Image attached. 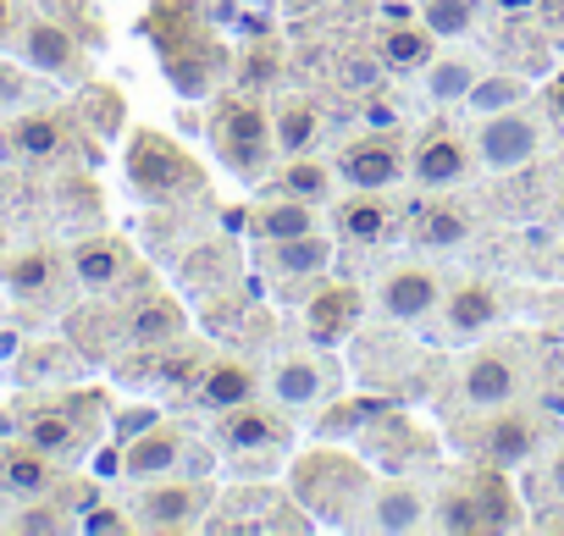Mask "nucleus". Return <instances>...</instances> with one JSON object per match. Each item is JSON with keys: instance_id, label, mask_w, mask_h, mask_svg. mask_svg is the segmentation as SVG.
Masks as SVG:
<instances>
[{"instance_id": "f257e3e1", "label": "nucleus", "mask_w": 564, "mask_h": 536, "mask_svg": "<svg viewBox=\"0 0 564 536\" xmlns=\"http://www.w3.org/2000/svg\"><path fill=\"white\" fill-rule=\"evenodd\" d=\"M536 150H542V133H536V122L525 117V111H492L481 128H476V161L487 166V172H514V166H525V161H536Z\"/></svg>"}, {"instance_id": "f03ea898", "label": "nucleus", "mask_w": 564, "mask_h": 536, "mask_svg": "<svg viewBox=\"0 0 564 536\" xmlns=\"http://www.w3.org/2000/svg\"><path fill=\"white\" fill-rule=\"evenodd\" d=\"M128 172H133V183H139L144 194H172V188H183V183L194 177L188 161H183V150L166 144L161 133H139V139H133Z\"/></svg>"}, {"instance_id": "7ed1b4c3", "label": "nucleus", "mask_w": 564, "mask_h": 536, "mask_svg": "<svg viewBox=\"0 0 564 536\" xmlns=\"http://www.w3.org/2000/svg\"><path fill=\"white\" fill-rule=\"evenodd\" d=\"M221 144L238 166H260L265 161V144H271V111L254 106V100H232L221 111Z\"/></svg>"}, {"instance_id": "20e7f679", "label": "nucleus", "mask_w": 564, "mask_h": 536, "mask_svg": "<svg viewBox=\"0 0 564 536\" xmlns=\"http://www.w3.org/2000/svg\"><path fill=\"white\" fill-rule=\"evenodd\" d=\"M437 299H443V283L432 272H421V265H399L382 283V316H393V321H421L437 310Z\"/></svg>"}, {"instance_id": "39448f33", "label": "nucleus", "mask_w": 564, "mask_h": 536, "mask_svg": "<svg viewBox=\"0 0 564 536\" xmlns=\"http://www.w3.org/2000/svg\"><path fill=\"white\" fill-rule=\"evenodd\" d=\"M465 404H476V409H503L509 398H514V387H520V371L503 360V354H476L470 365H465Z\"/></svg>"}, {"instance_id": "423d86ee", "label": "nucleus", "mask_w": 564, "mask_h": 536, "mask_svg": "<svg viewBox=\"0 0 564 536\" xmlns=\"http://www.w3.org/2000/svg\"><path fill=\"white\" fill-rule=\"evenodd\" d=\"M399 172H404V161H399V144H393V139H360V144L344 155V177H349L355 188H366V194L399 183Z\"/></svg>"}, {"instance_id": "0eeeda50", "label": "nucleus", "mask_w": 564, "mask_h": 536, "mask_svg": "<svg viewBox=\"0 0 564 536\" xmlns=\"http://www.w3.org/2000/svg\"><path fill=\"white\" fill-rule=\"evenodd\" d=\"M465 166H470V150H465L454 133L426 139V144L415 150V161H410V172H415V183H421V188H448V183H459V177H465Z\"/></svg>"}, {"instance_id": "6e6552de", "label": "nucleus", "mask_w": 564, "mask_h": 536, "mask_svg": "<svg viewBox=\"0 0 564 536\" xmlns=\"http://www.w3.org/2000/svg\"><path fill=\"white\" fill-rule=\"evenodd\" d=\"M531 448H536V420L531 415H492L487 426H481V453L492 459V464H520V459H531Z\"/></svg>"}, {"instance_id": "1a4fd4ad", "label": "nucleus", "mask_w": 564, "mask_h": 536, "mask_svg": "<svg viewBox=\"0 0 564 536\" xmlns=\"http://www.w3.org/2000/svg\"><path fill=\"white\" fill-rule=\"evenodd\" d=\"M194 514H199V492L194 486H150L144 497H139V525L144 530H183V525H194Z\"/></svg>"}, {"instance_id": "9d476101", "label": "nucleus", "mask_w": 564, "mask_h": 536, "mask_svg": "<svg viewBox=\"0 0 564 536\" xmlns=\"http://www.w3.org/2000/svg\"><path fill=\"white\" fill-rule=\"evenodd\" d=\"M23 56L40 73H73L78 67V45H73V34L62 23H29L23 29Z\"/></svg>"}, {"instance_id": "9b49d317", "label": "nucleus", "mask_w": 564, "mask_h": 536, "mask_svg": "<svg viewBox=\"0 0 564 536\" xmlns=\"http://www.w3.org/2000/svg\"><path fill=\"white\" fill-rule=\"evenodd\" d=\"M7 139H12V150L29 155V161H56V155L67 150V122L51 117V111H29V117L12 122Z\"/></svg>"}, {"instance_id": "f8f14e48", "label": "nucleus", "mask_w": 564, "mask_h": 536, "mask_svg": "<svg viewBox=\"0 0 564 536\" xmlns=\"http://www.w3.org/2000/svg\"><path fill=\"white\" fill-rule=\"evenodd\" d=\"M0 481H7L18 497H45L51 481H56V464L45 448H12V453H0Z\"/></svg>"}, {"instance_id": "ddd939ff", "label": "nucleus", "mask_w": 564, "mask_h": 536, "mask_svg": "<svg viewBox=\"0 0 564 536\" xmlns=\"http://www.w3.org/2000/svg\"><path fill=\"white\" fill-rule=\"evenodd\" d=\"M177 453H183L177 431H166V426H150V431H139V437L128 442V453H122V470H128V475H166V470L177 464Z\"/></svg>"}, {"instance_id": "4468645a", "label": "nucleus", "mask_w": 564, "mask_h": 536, "mask_svg": "<svg viewBox=\"0 0 564 536\" xmlns=\"http://www.w3.org/2000/svg\"><path fill=\"white\" fill-rule=\"evenodd\" d=\"M249 393H254V371L238 365V360L210 365L205 382H199V404L205 409H238V404H249Z\"/></svg>"}, {"instance_id": "2eb2a0df", "label": "nucleus", "mask_w": 564, "mask_h": 536, "mask_svg": "<svg viewBox=\"0 0 564 536\" xmlns=\"http://www.w3.org/2000/svg\"><path fill=\"white\" fill-rule=\"evenodd\" d=\"M355 316H360L355 288H327V294H316V305H311V338H316V343H338V338L355 327Z\"/></svg>"}, {"instance_id": "dca6fc26", "label": "nucleus", "mask_w": 564, "mask_h": 536, "mask_svg": "<svg viewBox=\"0 0 564 536\" xmlns=\"http://www.w3.org/2000/svg\"><path fill=\"white\" fill-rule=\"evenodd\" d=\"M492 316H498V294H492L487 283H465V288H454V299H448V332L470 338V332L492 327Z\"/></svg>"}, {"instance_id": "f3484780", "label": "nucleus", "mask_w": 564, "mask_h": 536, "mask_svg": "<svg viewBox=\"0 0 564 536\" xmlns=\"http://www.w3.org/2000/svg\"><path fill=\"white\" fill-rule=\"evenodd\" d=\"M426 492L421 486H388L382 497H377V514H371V525L377 530H415V525H426Z\"/></svg>"}, {"instance_id": "a211bd4d", "label": "nucleus", "mask_w": 564, "mask_h": 536, "mask_svg": "<svg viewBox=\"0 0 564 536\" xmlns=\"http://www.w3.org/2000/svg\"><path fill=\"white\" fill-rule=\"evenodd\" d=\"M254 232L265 243H282V238H300V232H316V216H311V199H271L260 216H254Z\"/></svg>"}, {"instance_id": "6ab92c4d", "label": "nucleus", "mask_w": 564, "mask_h": 536, "mask_svg": "<svg viewBox=\"0 0 564 536\" xmlns=\"http://www.w3.org/2000/svg\"><path fill=\"white\" fill-rule=\"evenodd\" d=\"M316 128H322L316 100H289V106L276 111L271 139H276V150H282V155H305V150H311V139H316Z\"/></svg>"}, {"instance_id": "aec40b11", "label": "nucleus", "mask_w": 564, "mask_h": 536, "mask_svg": "<svg viewBox=\"0 0 564 536\" xmlns=\"http://www.w3.org/2000/svg\"><path fill=\"white\" fill-rule=\"evenodd\" d=\"M73 272H78V283H84V288H111V283L122 277V249H117L111 238L78 243V254H73Z\"/></svg>"}, {"instance_id": "412c9836", "label": "nucleus", "mask_w": 564, "mask_h": 536, "mask_svg": "<svg viewBox=\"0 0 564 536\" xmlns=\"http://www.w3.org/2000/svg\"><path fill=\"white\" fill-rule=\"evenodd\" d=\"M23 431H29V442H34V448H45L51 459H62V453H73V448H78V426H73L62 409H34V415L23 420Z\"/></svg>"}, {"instance_id": "4be33fe9", "label": "nucleus", "mask_w": 564, "mask_h": 536, "mask_svg": "<svg viewBox=\"0 0 564 536\" xmlns=\"http://www.w3.org/2000/svg\"><path fill=\"white\" fill-rule=\"evenodd\" d=\"M271 393H276L282 404H316V393H322L316 360H282L276 376H271Z\"/></svg>"}, {"instance_id": "5701e85b", "label": "nucleus", "mask_w": 564, "mask_h": 536, "mask_svg": "<svg viewBox=\"0 0 564 536\" xmlns=\"http://www.w3.org/2000/svg\"><path fill=\"white\" fill-rule=\"evenodd\" d=\"M51 277H56V260H51L45 249H23V254L7 265V288H12V294H23V299L45 294V288H51Z\"/></svg>"}, {"instance_id": "b1692460", "label": "nucleus", "mask_w": 564, "mask_h": 536, "mask_svg": "<svg viewBox=\"0 0 564 536\" xmlns=\"http://www.w3.org/2000/svg\"><path fill=\"white\" fill-rule=\"evenodd\" d=\"M465 238H470V216H465L459 205H432V210L421 216V243L454 249V243H465Z\"/></svg>"}, {"instance_id": "393cba45", "label": "nucleus", "mask_w": 564, "mask_h": 536, "mask_svg": "<svg viewBox=\"0 0 564 536\" xmlns=\"http://www.w3.org/2000/svg\"><path fill=\"white\" fill-rule=\"evenodd\" d=\"M437 525H443V530H481V525H492V519H487V508H481L476 492L454 486V492H443V503H437Z\"/></svg>"}, {"instance_id": "a878e982", "label": "nucleus", "mask_w": 564, "mask_h": 536, "mask_svg": "<svg viewBox=\"0 0 564 536\" xmlns=\"http://www.w3.org/2000/svg\"><path fill=\"white\" fill-rule=\"evenodd\" d=\"M327 243L316 238V232H300V238H282L276 243V260H282V272H294V277H305V272H322L327 265Z\"/></svg>"}, {"instance_id": "bb28decb", "label": "nucleus", "mask_w": 564, "mask_h": 536, "mask_svg": "<svg viewBox=\"0 0 564 536\" xmlns=\"http://www.w3.org/2000/svg\"><path fill=\"white\" fill-rule=\"evenodd\" d=\"M177 310L172 305H144L139 316H133V343H144V349H166L172 338H177Z\"/></svg>"}, {"instance_id": "cd10ccee", "label": "nucleus", "mask_w": 564, "mask_h": 536, "mask_svg": "<svg viewBox=\"0 0 564 536\" xmlns=\"http://www.w3.org/2000/svg\"><path fill=\"white\" fill-rule=\"evenodd\" d=\"M282 188L316 205V199H327V188H333V172H327V166H316V161H305V155H294V161H289V172H282Z\"/></svg>"}, {"instance_id": "c85d7f7f", "label": "nucleus", "mask_w": 564, "mask_h": 536, "mask_svg": "<svg viewBox=\"0 0 564 536\" xmlns=\"http://www.w3.org/2000/svg\"><path fill=\"white\" fill-rule=\"evenodd\" d=\"M227 437L238 442V448H265V442H276V420L265 415V409H232V420H227Z\"/></svg>"}, {"instance_id": "c756f323", "label": "nucleus", "mask_w": 564, "mask_h": 536, "mask_svg": "<svg viewBox=\"0 0 564 536\" xmlns=\"http://www.w3.org/2000/svg\"><path fill=\"white\" fill-rule=\"evenodd\" d=\"M421 18H426V34H465L470 29V0H421Z\"/></svg>"}, {"instance_id": "7c9ffc66", "label": "nucleus", "mask_w": 564, "mask_h": 536, "mask_svg": "<svg viewBox=\"0 0 564 536\" xmlns=\"http://www.w3.org/2000/svg\"><path fill=\"white\" fill-rule=\"evenodd\" d=\"M426 56H432V34H421V29H393L388 45H382V62L388 67H415Z\"/></svg>"}, {"instance_id": "2f4dec72", "label": "nucleus", "mask_w": 564, "mask_h": 536, "mask_svg": "<svg viewBox=\"0 0 564 536\" xmlns=\"http://www.w3.org/2000/svg\"><path fill=\"white\" fill-rule=\"evenodd\" d=\"M525 100V84L520 78H487V84H470V106L476 111H509V106H520Z\"/></svg>"}, {"instance_id": "473e14b6", "label": "nucleus", "mask_w": 564, "mask_h": 536, "mask_svg": "<svg viewBox=\"0 0 564 536\" xmlns=\"http://www.w3.org/2000/svg\"><path fill=\"white\" fill-rule=\"evenodd\" d=\"M426 89H432V100H459V95H470V67L465 62H437Z\"/></svg>"}, {"instance_id": "72a5a7b5", "label": "nucleus", "mask_w": 564, "mask_h": 536, "mask_svg": "<svg viewBox=\"0 0 564 536\" xmlns=\"http://www.w3.org/2000/svg\"><path fill=\"white\" fill-rule=\"evenodd\" d=\"M344 232H349V238H382V232H388V210L371 205V199H355V205L344 210Z\"/></svg>"}, {"instance_id": "f704fd0d", "label": "nucleus", "mask_w": 564, "mask_h": 536, "mask_svg": "<svg viewBox=\"0 0 564 536\" xmlns=\"http://www.w3.org/2000/svg\"><path fill=\"white\" fill-rule=\"evenodd\" d=\"M377 73H382L377 62H366V56H355V62H349V73H344V84H349V89H366V84H377Z\"/></svg>"}, {"instance_id": "c9c22d12", "label": "nucleus", "mask_w": 564, "mask_h": 536, "mask_svg": "<svg viewBox=\"0 0 564 536\" xmlns=\"http://www.w3.org/2000/svg\"><path fill=\"white\" fill-rule=\"evenodd\" d=\"M12 525H18V530H62V514H51V508H34V514H18Z\"/></svg>"}, {"instance_id": "e433bc0d", "label": "nucleus", "mask_w": 564, "mask_h": 536, "mask_svg": "<svg viewBox=\"0 0 564 536\" xmlns=\"http://www.w3.org/2000/svg\"><path fill=\"white\" fill-rule=\"evenodd\" d=\"M150 426H155V415H150V409H133V415H122V431H133V437H139V431H150Z\"/></svg>"}, {"instance_id": "4c0bfd02", "label": "nucleus", "mask_w": 564, "mask_h": 536, "mask_svg": "<svg viewBox=\"0 0 564 536\" xmlns=\"http://www.w3.org/2000/svg\"><path fill=\"white\" fill-rule=\"evenodd\" d=\"M371 128H393V106H371Z\"/></svg>"}, {"instance_id": "58836bf2", "label": "nucleus", "mask_w": 564, "mask_h": 536, "mask_svg": "<svg viewBox=\"0 0 564 536\" xmlns=\"http://www.w3.org/2000/svg\"><path fill=\"white\" fill-rule=\"evenodd\" d=\"M547 481H553V492H558V497H564V453H558V459H553V475H547Z\"/></svg>"}, {"instance_id": "ea45409f", "label": "nucleus", "mask_w": 564, "mask_h": 536, "mask_svg": "<svg viewBox=\"0 0 564 536\" xmlns=\"http://www.w3.org/2000/svg\"><path fill=\"white\" fill-rule=\"evenodd\" d=\"M0 34H7V0H0Z\"/></svg>"}, {"instance_id": "a19ab883", "label": "nucleus", "mask_w": 564, "mask_h": 536, "mask_svg": "<svg viewBox=\"0 0 564 536\" xmlns=\"http://www.w3.org/2000/svg\"><path fill=\"white\" fill-rule=\"evenodd\" d=\"M553 18H564V0H553Z\"/></svg>"}, {"instance_id": "79ce46f5", "label": "nucleus", "mask_w": 564, "mask_h": 536, "mask_svg": "<svg viewBox=\"0 0 564 536\" xmlns=\"http://www.w3.org/2000/svg\"><path fill=\"white\" fill-rule=\"evenodd\" d=\"M558 117H564V84H558Z\"/></svg>"}, {"instance_id": "37998d69", "label": "nucleus", "mask_w": 564, "mask_h": 536, "mask_svg": "<svg viewBox=\"0 0 564 536\" xmlns=\"http://www.w3.org/2000/svg\"><path fill=\"white\" fill-rule=\"evenodd\" d=\"M0 260H7V232H0Z\"/></svg>"}, {"instance_id": "c03bdc74", "label": "nucleus", "mask_w": 564, "mask_h": 536, "mask_svg": "<svg viewBox=\"0 0 564 536\" xmlns=\"http://www.w3.org/2000/svg\"><path fill=\"white\" fill-rule=\"evenodd\" d=\"M558 216H564V199H558Z\"/></svg>"}]
</instances>
